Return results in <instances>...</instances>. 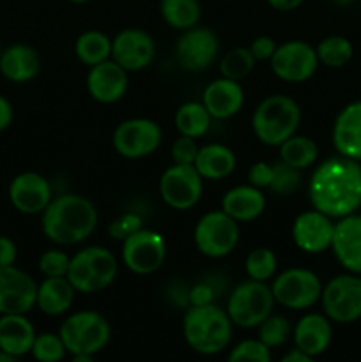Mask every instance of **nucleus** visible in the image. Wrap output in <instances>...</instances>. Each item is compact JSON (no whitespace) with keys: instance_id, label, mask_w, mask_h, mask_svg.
I'll return each mask as SVG.
<instances>
[{"instance_id":"nucleus-53","label":"nucleus","mask_w":361,"mask_h":362,"mask_svg":"<svg viewBox=\"0 0 361 362\" xmlns=\"http://www.w3.org/2000/svg\"><path fill=\"white\" fill-rule=\"evenodd\" d=\"M0 362H18V357H13L4 352V350H0Z\"/></svg>"},{"instance_id":"nucleus-21","label":"nucleus","mask_w":361,"mask_h":362,"mask_svg":"<svg viewBox=\"0 0 361 362\" xmlns=\"http://www.w3.org/2000/svg\"><path fill=\"white\" fill-rule=\"evenodd\" d=\"M331 251L347 272L361 276V214L336 219Z\"/></svg>"},{"instance_id":"nucleus-17","label":"nucleus","mask_w":361,"mask_h":362,"mask_svg":"<svg viewBox=\"0 0 361 362\" xmlns=\"http://www.w3.org/2000/svg\"><path fill=\"white\" fill-rule=\"evenodd\" d=\"M7 197L20 214L38 216L42 214L53 200V187L41 173L21 172L9 182Z\"/></svg>"},{"instance_id":"nucleus-8","label":"nucleus","mask_w":361,"mask_h":362,"mask_svg":"<svg viewBox=\"0 0 361 362\" xmlns=\"http://www.w3.org/2000/svg\"><path fill=\"white\" fill-rule=\"evenodd\" d=\"M269 286L276 304L290 311H304L321 300L324 285L310 269L290 267L276 274Z\"/></svg>"},{"instance_id":"nucleus-34","label":"nucleus","mask_w":361,"mask_h":362,"mask_svg":"<svg viewBox=\"0 0 361 362\" xmlns=\"http://www.w3.org/2000/svg\"><path fill=\"white\" fill-rule=\"evenodd\" d=\"M315 52H317L319 64L331 67V69H338V67L347 66L350 62L354 55V46L347 37L335 34L322 39L315 46Z\"/></svg>"},{"instance_id":"nucleus-7","label":"nucleus","mask_w":361,"mask_h":362,"mask_svg":"<svg viewBox=\"0 0 361 362\" xmlns=\"http://www.w3.org/2000/svg\"><path fill=\"white\" fill-rule=\"evenodd\" d=\"M275 304V297L268 283L246 279L229 293L225 311L234 327L257 329L273 313Z\"/></svg>"},{"instance_id":"nucleus-28","label":"nucleus","mask_w":361,"mask_h":362,"mask_svg":"<svg viewBox=\"0 0 361 362\" xmlns=\"http://www.w3.org/2000/svg\"><path fill=\"white\" fill-rule=\"evenodd\" d=\"M76 290L67 276L62 278H45L38 285L35 308L46 317H62L71 310Z\"/></svg>"},{"instance_id":"nucleus-46","label":"nucleus","mask_w":361,"mask_h":362,"mask_svg":"<svg viewBox=\"0 0 361 362\" xmlns=\"http://www.w3.org/2000/svg\"><path fill=\"white\" fill-rule=\"evenodd\" d=\"M248 48H250L255 62H264V60H271L276 48H278V42L271 35H258V37H255L251 41V45Z\"/></svg>"},{"instance_id":"nucleus-10","label":"nucleus","mask_w":361,"mask_h":362,"mask_svg":"<svg viewBox=\"0 0 361 362\" xmlns=\"http://www.w3.org/2000/svg\"><path fill=\"white\" fill-rule=\"evenodd\" d=\"M322 313L333 324H354L361 318V276L340 274L322 286Z\"/></svg>"},{"instance_id":"nucleus-13","label":"nucleus","mask_w":361,"mask_h":362,"mask_svg":"<svg viewBox=\"0 0 361 362\" xmlns=\"http://www.w3.org/2000/svg\"><path fill=\"white\" fill-rule=\"evenodd\" d=\"M163 141V131L158 122L145 117L122 120L112 136L113 148L126 159H144L154 154Z\"/></svg>"},{"instance_id":"nucleus-30","label":"nucleus","mask_w":361,"mask_h":362,"mask_svg":"<svg viewBox=\"0 0 361 362\" xmlns=\"http://www.w3.org/2000/svg\"><path fill=\"white\" fill-rule=\"evenodd\" d=\"M159 14L168 27L184 32L200 23L202 4L200 0H159Z\"/></svg>"},{"instance_id":"nucleus-12","label":"nucleus","mask_w":361,"mask_h":362,"mask_svg":"<svg viewBox=\"0 0 361 362\" xmlns=\"http://www.w3.org/2000/svg\"><path fill=\"white\" fill-rule=\"evenodd\" d=\"M159 197L163 204L173 211H190L200 202L204 193V179L195 165L173 163L159 177Z\"/></svg>"},{"instance_id":"nucleus-31","label":"nucleus","mask_w":361,"mask_h":362,"mask_svg":"<svg viewBox=\"0 0 361 362\" xmlns=\"http://www.w3.org/2000/svg\"><path fill=\"white\" fill-rule=\"evenodd\" d=\"M74 55L85 66H98L112 59V39L101 30L81 32L74 42Z\"/></svg>"},{"instance_id":"nucleus-15","label":"nucleus","mask_w":361,"mask_h":362,"mask_svg":"<svg viewBox=\"0 0 361 362\" xmlns=\"http://www.w3.org/2000/svg\"><path fill=\"white\" fill-rule=\"evenodd\" d=\"M219 53L218 35L207 27H191L180 32L176 42L177 62L190 73H202L216 60Z\"/></svg>"},{"instance_id":"nucleus-9","label":"nucleus","mask_w":361,"mask_h":362,"mask_svg":"<svg viewBox=\"0 0 361 362\" xmlns=\"http://www.w3.org/2000/svg\"><path fill=\"white\" fill-rule=\"evenodd\" d=\"M239 223L234 221L222 209L205 212L193 230V243L197 250L212 260L229 257L239 244Z\"/></svg>"},{"instance_id":"nucleus-55","label":"nucleus","mask_w":361,"mask_h":362,"mask_svg":"<svg viewBox=\"0 0 361 362\" xmlns=\"http://www.w3.org/2000/svg\"><path fill=\"white\" fill-rule=\"evenodd\" d=\"M0 53H2V48H0Z\"/></svg>"},{"instance_id":"nucleus-16","label":"nucleus","mask_w":361,"mask_h":362,"mask_svg":"<svg viewBox=\"0 0 361 362\" xmlns=\"http://www.w3.org/2000/svg\"><path fill=\"white\" fill-rule=\"evenodd\" d=\"M38 283L16 265L0 267V315H27L35 308Z\"/></svg>"},{"instance_id":"nucleus-35","label":"nucleus","mask_w":361,"mask_h":362,"mask_svg":"<svg viewBox=\"0 0 361 362\" xmlns=\"http://www.w3.org/2000/svg\"><path fill=\"white\" fill-rule=\"evenodd\" d=\"M244 271H246L248 279L268 283L269 279L275 278L278 271V258L275 251L269 247H257L250 251L244 260Z\"/></svg>"},{"instance_id":"nucleus-5","label":"nucleus","mask_w":361,"mask_h":362,"mask_svg":"<svg viewBox=\"0 0 361 362\" xmlns=\"http://www.w3.org/2000/svg\"><path fill=\"white\" fill-rule=\"evenodd\" d=\"M119 264L105 246H88L71 257L67 279L80 293H98L108 288L117 278Z\"/></svg>"},{"instance_id":"nucleus-6","label":"nucleus","mask_w":361,"mask_h":362,"mask_svg":"<svg viewBox=\"0 0 361 362\" xmlns=\"http://www.w3.org/2000/svg\"><path fill=\"white\" fill-rule=\"evenodd\" d=\"M59 336L69 356H96L112 339V325L99 311L81 310L67 315L60 324Z\"/></svg>"},{"instance_id":"nucleus-49","label":"nucleus","mask_w":361,"mask_h":362,"mask_svg":"<svg viewBox=\"0 0 361 362\" xmlns=\"http://www.w3.org/2000/svg\"><path fill=\"white\" fill-rule=\"evenodd\" d=\"M265 2L271 9L280 11V13H290V11L299 9L306 0H265Z\"/></svg>"},{"instance_id":"nucleus-39","label":"nucleus","mask_w":361,"mask_h":362,"mask_svg":"<svg viewBox=\"0 0 361 362\" xmlns=\"http://www.w3.org/2000/svg\"><path fill=\"white\" fill-rule=\"evenodd\" d=\"M301 180H303V175L299 170L292 168L283 161H276L273 163V180L269 191L278 197H289L299 189Z\"/></svg>"},{"instance_id":"nucleus-25","label":"nucleus","mask_w":361,"mask_h":362,"mask_svg":"<svg viewBox=\"0 0 361 362\" xmlns=\"http://www.w3.org/2000/svg\"><path fill=\"white\" fill-rule=\"evenodd\" d=\"M39 71H41V59L34 46L14 42L0 53V74L11 83H28L35 80Z\"/></svg>"},{"instance_id":"nucleus-26","label":"nucleus","mask_w":361,"mask_h":362,"mask_svg":"<svg viewBox=\"0 0 361 362\" xmlns=\"http://www.w3.org/2000/svg\"><path fill=\"white\" fill-rule=\"evenodd\" d=\"M265 194L262 189L243 184L227 191L222 198V211L237 223H250L260 218L265 211Z\"/></svg>"},{"instance_id":"nucleus-54","label":"nucleus","mask_w":361,"mask_h":362,"mask_svg":"<svg viewBox=\"0 0 361 362\" xmlns=\"http://www.w3.org/2000/svg\"><path fill=\"white\" fill-rule=\"evenodd\" d=\"M69 4H76V6H81V4H88L92 2V0H67Z\"/></svg>"},{"instance_id":"nucleus-14","label":"nucleus","mask_w":361,"mask_h":362,"mask_svg":"<svg viewBox=\"0 0 361 362\" xmlns=\"http://www.w3.org/2000/svg\"><path fill=\"white\" fill-rule=\"evenodd\" d=\"M269 64L278 80L287 83H303L315 74L319 59L314 46L301 39H290L278 45Z\"/></svg>"},{"instance_id":"nucleus-33","label":"nucleus","mask_w":361,"mask_h":362,"mask_svg":"<svg viewBox=\"0 0 361 362\" xmlns=\"http://www.w3.org/2000/svg\"><path fill=\"white\" fill-rule=\"evenodd\" d=\"M280 161L287 163L292 168L308 170L315 165L319 158V147L311 138L303 136V134H294L289 140L280 145Z\"/></svg>"},{"instance_id":"nucleus-38","label":"nucleus","mask_w":361,"mask_h":362,"mask_svg":"<svg viewBox=\"0 0 361 362\" xmlns=\"http://www.w3.org/2000/svg\"><path fill=\"white\" fill-rule=\"evenodd\" d=\"M30 356L35 362H62L67 350L59 332H41L35 336Z\"/></svg>"},{"instance_id":"nucleus-42","label":"nucleus","mask_w":361,"mask_h":362,"mask_svg":"<svg viewBox=\"0 0 361 362\" xmlns=\"http://www.w3.org/2000/svg\"><path fill=\"white\" fill-rule=\"evenodd\" d=\"M71 257L62 250H46L39 257L38 269L45 278H62L69 271Z\"/></svg>"},{"instance_id":"nucleus-11","label":"nucleus","mask_w":361,"mask_h":362,"mask_svg":"<svg viewBox=\"0 0 361 362\" xmlns=\"http://www.w3.org/2000/svg\"><path fill=\"white\" fill-rule=\"evenodd\" d=\"M166 240L156 230L140 228L122 240L120 257L127 271L137 276L154 274L166 260Z\"/></svg>"},{"instance_id":"nucleus-45","label":"nucleus","mask_w":361,"mask_h":362,"mask_svg":"<svg viewBox=\"0 0 361 362\" xmlns=\"http://www.w3.org/2000/svg\"><path fill=\"white\" fill-rule=\"evenodd\" d=\"M273 180V165L265 161H257L248 170V184L258 189H269Z\"/></svg>"},{"instance_id":"nucleus-3","label":"nucleus","mask_w":361,"mask_h":362,"mask_svg":"<svg viewBox=\"0 0 361 362\" xmlns=\"http://www.w3.org/2000/svg\"><path fill=\"white\" fill-rule=\"evenodd\" d=\"M183 336L186 345L198 356H218L232 341L234 324L225 308L216 303L190 306L183 317Z\"/></svg>"},{"instance_id":"nucleus-36","label":"nucleus","mask_w":361,"mask_h":362,"mask_svg":"<svg viewBox=\"0 0 361 362\" xmlns=\"http://www.w3.org/2000/svg\"><path fill=\"white\" fill-rule=\"evenodd\" d=\"M292 327L294 325L290 324L289 318L283 317V315L271 313L257 327V339H260L271 350L280 349L289 339H292Z\"/></svg>"},{"instance_id":"nucleus-2","label":"nucleus","mask_w":361,"mask_h":362,"mask_svg":"<svg viewBox=\"0 0 361 362\" xmlns=\"http://www.w3.org/2000/svg\"><path fill=\"white\" fill-rule=\"evenodd\" d=\"M98 209L88 198L74 193L53 197L41 214V230L57 246H76L98 228Z\"/></svg>"},{"instance_id":"nucleus-29","label":"nucleus","mask_w":361,"mask_h":362,"mask_svg":"<svg viewBox=\"0 0 361 362\" xmlns=\"http://www.w3.org/2000/svg\"><path fill=\"white\" fill-rule=\"evenodd\" d=\"M237 158L230 147L223 144H209L198 148L195 168L204 180L227 179L236 170Z\"/></svg>"},{"instance_id":"nucleus-43","label":"nucleus","mask_w":361,"mask_h":362,"mask_svg":"<svg viewBox=\"0 0 361 362\" xmlns=\"http://www.w3.org/2000/svg\"><path fill=\"white\" fill-rule=\"evenodd\" d=\"M140 228H144V218H142L138 212H124L119 218L113 219L108 226V233L112 239L115 240H124L126 237H130L131 233L138 232Z\"/></svg>"},{"instance_id":"nucleus-1","label":"nucleus","mask_w":361,"mask_h":362,"mask_svg":"<svg viewBox=\"0 0 361 362\" xmlns=\"http://www.w3.org/2000/svg\"><path fill=\"white\" fill-rule=\"evenodd\" d=\"M311 207L333 219L354 214L361 207L360 161L336 156L315 166L308 182Z\"/></svg>"},{"instance_id":"nucleus-40","label":"nucleus","mask_w":361,"mask_h":362,"mask_svg":"<svg viewBox=\"0 0 361 362\" xmlns=\"http://www.w3.org/2000/svg\"><path fill=\"white\" fill-rule=\"evenodd\" d=\"M227 362H273V354L260 339L248 338L230 349Z\"/></svg>"},{"instance_id":"nucleus-23","label":"nucleus","mask_w":361,"mask_h":362,"mask_svg":"<svg viewBox=\"0 0 361 362\" xmlns=\"http://www.w3.org/2000/svg\"><path fill=\"white\" fill-rule=\"evenodd\" d=\"M202 105L216 120L232 119L244 105V90L239 81L229 78L212 80L202 92Z\"/></svg>"},{"instance_id":"nucleus-18","label":"nucleus","mask_w":361,"mask_h":362,"mask_svg":"<svg viewBox=\"0 0 361 362\" xmlns=\"http://www.w3.org/2000/svg\"><path fill=\"white\" fill-rule=\"evenodd\" d=\"M156 57V42L149 32L142 28H124L112 39V60L127 73L144 71Z\"/></svg>"},{"instance_id":"nucleus-4","label":"nucleus","mask_w":361,"mask_h":362,"mask_svg":"<svg viewBox=\"0 0 361 362\" xmlns=\"http://www.w3.org/2000/svg\"><path fill=\"white\" fill-rule=\"evenodd\" d=\"M301 108L290 95L273 94L262 99L251 115V129L257 140L268 147H280L297 133Z\"/></svg>"},{"instance_id":"nucleus-47","label":"nucleus","mask_w":361,"mask_h":362,"mask_svg":"<svg viewBox=\"0 0 361 362\" xmlns=\"http://www.w3.org/2000/svg\"><path fill=\"white\" fill-rule=\"evenodd\" d=\"M18 246L11 237L0 235V267L16 265Z\"/></svg>"},{"instance_id":"nucleus-50","label":"nucleus","mask_w":361,"mask_h":362,"mask_svg":"<svg viewBox=\"0 0 361 362\" xmlns=\"http://www.w3.org/2000/svg\"><path fill=\"white\" fill-rule=\"evenodd\" d=\"M278 362H317V361H315V357H310L306 356V354L299 352L297 349H292L289 350V352H287Z\"/></svg>"},{"instance_id":"nucleus-37","label":"nucleus","mask_w":361,"mask_h":362,"mask_svg":"<svg viewBox=\"0 0 361 362\" xmlns=\"http://www.w3.org/2000/svg\"><path fill=\"white\" fill-rule=\"evenodd\" d=\"M253 55H251L250 48H244V46H237V48L229 49L222 57V60H219V73H222V76L234 81L244 80L253 71Z\"/></svg>"},{"instance_id":"nucleus-51","label":"nucleus","mask_w":361,"mask_h":362,"mask_svg":"<svg viewBox=\"0 0 361 362\" xmlns=\"http://www.w3.org/2000/svg\"><path fill=\"white\" fill-rule=\"evenodd\" d=\"M69 362H96V356H85V354H80V356H71Z\"/></svg>"},{"instance_id":"nucleus-44","label":"nucleus","mask_w":361,"mask_h":362,"mask_svg":"<svg viewBox=\"0 0 361 362\" xmlns=\"http://www.w3.org/2000/svg\"><path fill=\"white\" fill-rule=\"evenodd\" d=\"M198 144L195 138L183 136L179 134L176 141L172 144V161L179 163V165H195V159L198 154Z\"/></svg>"},{"instance_id":"nucleus-19","label":"nucleus","mask_w":361,"mask_h":362,"mask_svg":"<svg viewBox=\"0 0 361 362\" xmlns=\"http://www.w3.org/2000/svg\"><path fill=\"white\" fill-rule=\"evenodd\" d=\"M292 240L303 253L321 255L331 250L335 221L317 209H308L296 216L292 223Z\"/></svg>"},{"instance_id":"nucleus-52","label":"nucleus","mask_w":361,"mask_h":362,"mask_svg":"<svg viewBox=\"0 0 361 362\" xmlns=\"http://www.w3.org/2000/svg\"><path fill=\"white\" fill-rule=\"evenodd\" d=\"M329 2L336 7H349L353 6V4H356L357 0H329Z\"/></svg>"},{"instance_id":"nucleus-22","label":"nucleus","mask_w":361,"mask_h":362,"mask_svg":"<svg viewBox=\"0 0 361 362\" xmlns=\"http://www.w3.org/2000/svg\"><path fill=\"white\" fill-rule=\"evenodd\" d=\"M294 349L315 357L326 352L333 341V322L324 313H306L292 327Z\"/></svg>"},{"instance_id":"nucleus-20","label":"nucleus","mask_w":361,"mask_h":362,"mask_svg":"<svg viewBox=\"0 0 361 362\" xmlns=\"http://www.w3.org/2000/svg\"><path fill=\"white\" fill-rule=\"evenodd\" d=\"M127 71L120 67L115 60L92 66L87 73V92L94 101L101 105H113L126 95L130 78Z\"/></svg>"},{"instance_id":"nucleus-32","label":"nucleus","mask_w":361,"mask_h":362,"mask_svg":"<svg viewBox=\"0 0 361 362\" xmlns=\"http://www.w3.org/2000/svg\"><path fill=\"white\" fill-rule=\"evenodd\" d=\"M212 117L202 105V101H188L177 108L176 115H173V124L179 134L190 138H202L207 134L209 127H211Z\"/></svg>"},{"instance_id":"nucleus-41","label":"nucleus","mask_w":361,"mask_h":362,"mask_svg":"<svg viewBox=\"0 0 361 362\" xmlns=\"http://www.w3.org/2000/svg\"><path fill=\"white\" fill-rule=\"evenodd\" d=\"M222 276L209 274L205 279L190 286V292H188L190 306H207V304H214L216 299L219 297V292H222Z\"/></svg>"},{"instance_id":"nucleus-27","label":"nucleus","mask_w":361,"mask_h":362,"mask_svg":"<svg viewBox=\"0 0 361 362\" xmlns=\"http://www.w3.org/2000/svg\"><path fill=\"white\" fill-rule=\"evenodd\" d=\"M38 336L34 324L27 315H0V350L13 357L30 354Z\"/></svg>"},{"instance_id":"nucleus-48","label":"nucleus","mask_w":361,"mask_h":362,"mask_svg":"<svg viewBox=\"0 0 361 362\" xmlns=\"http://www.w3.org/2000/svg\"><path fill=\"white\" fill-rule=\"evenodd\" d=\"M14 120V108L9 99L4 94H0V133L9 129Z\"/></svg>"},{"instance_id":"nucleus-24","label":"nucleus","mask_w":361,"mask_h":362,"mask_svg":"<svg viewBox=\"0 0 361 362\" xmlns=\"http://www.w3.org/2000/svg\"><path fill=\"white\" fill-rule=\"evenodd\" d=\"M331 138L340 156L361 161V101H353L340 110Z\"/></svg>"}]
</instances>
